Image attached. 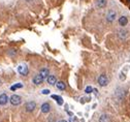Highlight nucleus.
<instances>
[{"mask_svg": "<svg viewBox=\"0 0 130 122\" xmlns=\"http://www.w3.org/2000/svg\"><path fill=\"white\" fill-rule=\"evenodd\" d=\"M128 36V32L126 30H119L118 31V37L121 40H125Z\"/></svg>", "mask_w": 130, "mask_h": 122, "instance_id": "nucleus-13", "label": "nucleus"}, {"mask_svg": "<svg viewBox=\"0 0 130 122\" xmlns=\"http://www.w3.org/2000/svg\"><path fill=\"white\" fill-rule=\"evenodd\" d=\"M20 88H23V84L22 83H17V84H15V85H13L10 87V90L16 91L17 89H20Z\"/></svg>", "mask_w": 130, "mask_h": 122, "instance_id": "nucleus-18", "label": "nucleus"}, {"mask_svg": "<svg viewBox=\"0 0 130 122\" xmlns=\"http://www.w3.org/2000/svg\"><path fill=\"white\" fill-rule=\"evenodd\" d=\"M1 83H2V82H1V79H0V85H1Z\"/></svg>", "mask_w": 130, "mask_h": 122, "instance_id": "nucleus-26", "label": "nucleus"}, {"mask_svg": "<svg viewBox=\"0 0 130 122\" xmlns=\"http://www.w3.org/2000/svg\"><path fill=\"white\" fill-rule=\"evenodd\" d=\"M45 80H46V82H48V84L51 85V86H55L56 83H57V79H56V77L54 74H50Z\"/></svg>", "mask_w": 130, "mask_h": 122, "instance_id": "nucleus-10", "label": "nucleus"}, {"mask_svg": "<svg viewBox=\"0 0 130 122\" xmlns=\"http://www.w3.org/2000/svg\"><path fill=\"white\" fill-rule=\"evenodd\" d=\"M16 54H17V50H15V49H11V50H9V52H8V55L11 56V57H14Z\"/></svg>", "mask_w": 130, "mask_h": 122, "instance_id": "nucleus-21", "label": "nucleus"}, {"mask_svg": "<svg viewBox=\"0 0 130 122\" xmlns=\"http://www.w3.org/2000/svg\"><path fill=\"white\" fill-rule=\"evenodd\" d=\"M18 73H19L21 75H23V77H26V75H28V73H29V68L25 64H21V65L18 66Z\"/></svg>", "mask_w": 130, "mask_h": 122, "instance_id": "nucleus-6", "label": "nucleus"}, {"mask_svg": "<svg viewBox=\"0 0 130 122\" xmlns=\"http://www.w3.org/2000/svg\"><path fill=\"white\" fill-rule=\"evenodd\" d=\"M98 84H99V86H101V87L108 86V78L106 77L104 73L100 74L98 77Z\"/></svg>", "mask_w": 130, "mask_h": 122, "instance_id": "nucleus-5", "label": "nucleus"}, {"mask_svg": "<svg viewBox=\"0 0 130 122\" xmlns=\"http://www.w3.org/2000/svg\"><path fill=\"white\" fill-rule=\"evenodd\" d=\"M118 22H119V25L122 26V27H125L127 24H128V18L126 16H121L119 20H118Z\"/></svg>", "mask_w": 130, "mask_h": 122, "instance_id": "nucleus-12", "label": "nucleus"}, {"mask_svg": "<svg viewBox=\"0 0 130 122\" xmlns=\"http://www.w3.org/2000/svg\"><path fill=\"white\" fill-rule=\"evenodd\" d=\"M39 74L43 77L44 80L49 77V74H50V69L48 67H43V68H41L40 71H39Z\"/></svg>", "mask_w": 130, "mask_h": 122, "instance_id": "nucleus-11", "label": "nucleus"}, {"mask_svg": "<svg viewBox=\"0 0 130 122\" xmlns=\"http://www.w3.org/2000/svg\"><path fill=\"white\" fill-rule=\"evenodd\" d=\"M120 79L123 81V80H125V74H124L123 73H121V74H120Z\"/></svg>", "mask_w": 130, "mask_h": 122, "instance_id": "nucleus-23", "label": "nucleus"}, {"mask_svg": "<svg viewBox=\"0 0 130 122\" xmlns=\"http://www.w3.org/2000/svg\"><path fill=\"white\" fill-rule=\"evenodd\" d=\"M99 122H110V117L108 115H106V114H102L101 116L99 117Z\"/></svg>", "mask_w": 130, "mask_h": 122, "instance_id": "nucleus-15", "label": "nucleus"}, {"mask_svg": "<svg viewBox=\"0 0 130 122\" xmlns=\"http://www.w3.org/2000/svg\"><path fill=\"white\" fill-rule=\"evenodd\" d=\"M58 122H68L67 120H65V119H61V120H59Z\"/></svg>", "mask_w": 130, "mask_h": 122, "instance_id": "nucleus-24", "label": "nucleus"}, {"mask_svg": "<svg viewBox=\"0 0 130 122\" xmlns=\"http://www.w3.org/2000/svg\"><path fill=\"white\" fill-rule=\"evenodd\" d=\"M40 111L43 112V114L50 113V111H51V104L49 102H43V104H41V107H40Z\"/></svg>", "mask_w": 130, "mask_h": 122, "instance_id": "nucleus-8", "label": "nucleus"}, {"mask_svg": "<svg viewBox=\"0 0 130 122\" xmlns=\"http://www.w3.org/2000/svg\"><path fill=\"white\" fill-rule=\"evenodd\" d=\"M35 109H36V102H35L34 100H30V101H27V102H26V104H25L26 112L32 113Z\"/></svg>", "mask_w": 130, "mask_h": 122, "instance_id": "nucleus-4", "label": "nucleus"}, {"mask_svg": "<svg viewBox=\"0 0 130 122\" xmlns=\"http://www.w3.org/2000/svg\"><path fill=\"white\" fill-rule=\"evenodd\" d=\"M8 100H9V97L7 96L6 93L0 94V106H5V104L7 103Z\"/></svg>", "mask_w": 130, "mask_h": 122, "instance_id": "nucleus-9", "label": "nucleus"}, {"mask_svg": "<svg viewBox=\"0 0 130 122\" xmlns=\"http://www.w3.org/2000/svg\"><path fill=\"white\" fill-rule=\"evenodd\" d=\"M68 122H78V119H76L74 116H70V118H69V121Z\"/></svg>", "mask_w": 130, "mask_h": 122, "instance_id": "nucleus-22", "label": "nucleus"}, {"mask_svg": "<svg viewBox=\"0 0 130 122\" xmlns=\"http://www.w3.org/2000/svg\"><path fill=\"white\" fill-rule=\"evenodd\" d=\"M116 18H117V13H116V10H114V9H109L108 13H106V15H105V20H106L108 23L115 22Z\"/></svg>", "mask_w": 130, "mask_h": 122, "instance_id": "nucleus-1", "label": "nucleus"}, {"mask_svg": "<svg viewBox=\"0 0 130 122\" xmlns=\"http://www.w3.org/2000/svg\"><path fill=\"white\" fill-rule=\"evenodd\" d=\"M108 4V0H97L96 1V5L99 8H104Z\"/></svg>", "mask_w": 130, "mask_h": 122, "instance_id": "nucleus-14", "label": "nucleus"}, {"mask_svg": "<svg viewBox=\"0 0 130 122\" xmlns=\"http://www.w3.org/2000/svg\"><path fill=\"white\" fill-rule=\"evenodd\" d=\"M40 93H41V94H43V95H49V94L51 93V91H50L49 89H43V90H41V91H40Z\"/></svg>", "mask_w": 130, "mask_h": 122, "instance_id": "nucleus-20", "label": "nucleus"}, {"mask_svg": "<svg viewBox=\"0 0 130 122\" xmlns=\"http://www.w3.org/2000/svg\"><path fill=\"white\" fill-rule=\"evenodd\" d=\"M93 90H94V88H93V87H91V86H88V87H86L85 92H86L87 94H90V93H92V92H93Z\"/></svg>", "mask_w": 130, "mask_h": 122, "instance_id": "nucleus-19", "label": "nucleus"}, {"mask_svg": "<svg viewBox=\"0 0 130 122\" xmlns=\"http://www.w3.org/2000/svg\"><path fill=\"white\" fill-rule=\"evenodd\" d=\"M52 98H54V99L57 101V103L59 104V106L63 104V99H62L61 96H59V95H52Z\"/></svg>", "mask_w": 130, "mask_h": 122, "instance_id": "nucleus-17", "label": "nucleus"}, {"mask_svg": "<svg viewBox=\"0 0 130 122\" xmlns=\"http://www.w3.org/2000/svg\"><path fill=\"white\" fill-rule=\"evenodd\" d=\"M26 1H27V2H31V1H32V0H26Z\"/></svg>", "mask_w": 130, "mask_h": 122, "instance_id": "nucleus-25", "label": "nucleus"}, {"mask_svg": "<svg viewBox=\"0 0 130 122\" xmlns=\"http://www.w3.org/2000/svg\"><path fill=\"white\" fill-rule=\"evenodd\" d=\"M9 101L13 106H19V104L22 103V97L18 94H14L9 97Z\"/></svg>", "mask_w": 130, "mask_h": 122, "instance_id": "nucleus-3", "label": "nucleus"}, {"mask_svg": "<svg viewBox=\"0 0 130 122\" xmlns=\"http://www.w3.org/2000/svg\"><path fill=\"white\" fill-rule=\"evenodd\" d=\"M43 81H44V79L41 77V75L38 73V74H35L34 77H33V79H32V82H33V84L34 85H36V86H38V85H41L43 83Z\"/></svg>", "mask_w": 130, "mask_h": 122, "instance_id": "nucleus-7", "label": "nucleus"}, {"mask_svg": "<svg viewBox=\"0 0 130 122\" xmlns=\"http://www.w3.org/2000/svg\"><path fill=\"white\" fill-rule=\"evenodd\" d=\"M125 94H126V92L122 87H118L115 91V97L118 100H123L124 97H125Z\"/></svg>", "mask_w": 130, "mask_h": 122, "instance_id": "nucleus-2", "label": "nucleus"}, {"mask_svg": "<svg viewBox=\"0 0 130 122\" xmlns=\"http://www.w3.org/2000/svg\"><path fill=\"white\" fill-rule=\"evenodd\" d=\"M55 86L57 87V88H58L59 90H61V91H63V90L66 89V85H65V83L62 82V81H59V82H57Z\"/></svg>", "mask_w": 130, "mask_h": 122, "instance_id": "nucleus-16", "label": "nucleus"}]
</instances>
